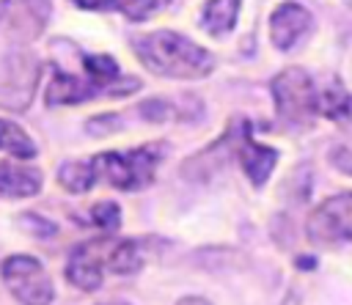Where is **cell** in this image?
<instances>
[{"label":"cell","instance_id":"6da1fadb","mask_svg":"<svg viewBox=\"0 0 352 305\" xmlns=\"http://www.w3.org/2000/svg\"><path fill=\"white\" fill-rule=\"evenodd\" d=\"M132 49L148 71L170 80H201L214 69L212 52L176 30L138 33L132 36Z\"/></svg>","mask_w":352,"mask_h":305},{"label":"cell","instance_id":"7a4b0ae2","mask_svg":"<svg viewBox=\"0 0 352 305\" xmlns=\"http://www.w3.org/2000/svg\"><path fill=\"white\" fill-rule=\"evenodd\" d=\"M162 154H165V143H148L132 151H104L91 159V168L94 176H102L116 190L138 192L154 181Z\"/></svg>","mask_w":352,"mask_h":305},{"label":"cell","instance_id":"3957f363","mask_svg":"<svg viewBox=\"0 0 352 305\" xmlns=\"http://www.w3.org/2000/svg\"><path fill=\"white\" fill-rule=\"evenodd\" d=\"M140 88L138 77H121L113 85H102L94 82L88 74L85 77H74L69 71L55 69L52 80L44 88V102L50 107H60V104H80V102H91V99H118V96H129L132 91Z\"/></svg>","mask_w":352,"mask_h":305},{"label":"cell","instance_id":"277c9868","mask_svg":"<svg viewBox=\"0 0 352 305\" xmlns=\"http://www.w3.org/2000/svg\"><path fill=\"white\" fill-rule=\"evenodd\" d=\"M6 289L22 305H50L55 300L52 280L38 258L33 256H8L0 267Z\"/></svg>","mask_w":352,"mask_h":305},{"label":"cell","instance_id":"5b68a950","mask_svg":"<svg viewBox=\"0 0 352 305\" xmlns=\"http://www.w3.org/2000/svg\"><path fill=\"white\" fill-rule=\"evenodd\" d=\"M270 91H272L278 115L289 124H305L316 113L314 82H311L308 71H302L297 66H289L280 74H275V80L270 82Z\"/></svg>","mask_w":352,"mask_h":305},{"label":"cell","instance_id":"8992f818","mask_svg":"<svg viewBox=\"0 0 352 305\" xmlns=\"http://www.w3.org/2000/svg\"><path fill=\"white\" fill-rule=\"evenodd\" d=\"M308 239L314 245L352 242V192L324 198L308 217Z\"/></svg>","mask_w":352,"mask_h":305},{"label":"cell","instance_id":"52a82bcc","mask_svg":"<svg viewBox=\"0 0 352 305\" xmlns=\"http://www.w3.org/2000/svg\"><path fill=\"white\" fill-rule=\"evenodd\" d=\"M38 82V60L30 52H16L6 60V80L0 82V104L22 110L28 107Z\"/></svg>","mask_w":352,"mask_h":305},{"label":"cell","instance_id":"ba28073f","mask_svg":"<svg viewBox=\"0 0 352 305\" xmlns=\"http://www.w3.org/2000/svg\"><path fill=\"white\" fill-rule=\"evenodd\" d=\"M107 245L104 239H94V242H82L69 253L66 261V280L72 286H77L80 291H96L104 280L102 264L107 258Z\"/></svg>","mask_w":352,"mask_h":305},{"label":"cell","instance_id":"9c48e42d","mask_svg":"<svg viewBox=\"0 0 352 305\" xmlns=\"http://www.w3.org/2000/svg\"><path fill=\"white\" fill-rule=\"evenodd\" d=\"M234 140H236V157H239L245 176L250 179L253 187H264V181L270 179V173L278 162V151L264 143H256L248 129V121H242V132L234 135Z\"/></svg>","mask_w":352,"mask_h":305},{"label":"cell","instance_id":"30bf717a","mask_svg":"<svg viewBox=\"0 0 352 305\" xmlns=\"http://www.w3.org/2000/svg\"><path fill=\"white\" fill-rule=\"evenodd\" d=\"M311 14L300 3H280L270 16V38L278 49H292L308 30H311Z\"/></svg>","mask_w":352,"mask_h":305},{"label":"cell","instance_id":"8fae6325","mask_svg":"<svg viewBox=\"0 0 352 305\" xmlns=\"http://www.w3.org/2000/svg\"><path fill=\"white\" fill-rule=\"evenodd\" d=\"M41 170L19 165V162H0V195L3 198H30L41 190Z\"/></svg>","mask_w":352,"mask_h":305},{"label":"cell","instance_id":"7c38bea8","mask_svg":"<svg viewBox=\"0 0 352 305\" xmlns=\"http://www.w3.org/2000/svg\"><path fill=\"white\" fill-rule=\"evenodd\" d=\"M80 8H94V11H121L129 19H146L165 8L170 0H72Z\"/></svg>","mask_w":352,"mask_h":305},{"label":"cell","instance_id":"4fadbf2b","mask_svg":"<svg viewBox=\"0 0 352 305\" xmlns=\"http://www.w3.org/2000/svg\"><path fill=\"white\" fill-rule=\"evenodd\" d=\"M236 14H239V0H209L201 11V27L209 36L220 38L234 27Z\"/></svg>","mask_w":352,"mask_h":305},{"label":"cell","instance_id":"5bb4252c","mask_svg":"<svg viewBox=\"0 0 352 305\" xmlns=\"http://www.w3.org/2000/svg\"><path fill=\"white\" fill-rule=\"evenodd\" d=\"M50 16V3L47 0H19L11 16V25L16 33H22V38H33L41 33L44 22Z\"/></svg>","mask_w":352,"mask_h":305},{"label":"cell","instance_id":"9a60e30c","mask_svg":"<svg viewBox=\"0 0 352 305\" xmlns=\"http://www.w3.org/2000/svg\"><path fill=\"white\" fill-rule=\"evenodd\" d=\"M316 113H322L330 121H352V93L341 85L316 91Z\"/></svg>","mask_w":352,"mask_h":305},{"label":"cell","instance_id":"2e32d148","mask_svg":"<svg viewBox=\"0 0 352 305\" xmlns=\"http://www.w3.org/2000/svg\"><path fill=\"white\" fill-rule=\"evenodd\" d=\"M0 151L19 157V159H30L36 154V143L30 140V135L19 124L0 118Z\"/></svg>","mask_w":352,"mask_h":305},{"label":"cell","instance_id":"e0dca14e","mask_svg":"<svg viewBox=\"0 0 352 305\" xmlns=\"http://www.w3.org/2000/svg\"><path fill=\"white\" fill-rule=\"evenodd\" d=\"M140 247L135 242H110L107 245V269L116 272V275H129V272H138L140 269Z\"/></svg>","mask_w":352,"mask_h":305},{"label":"cell","instance_id":"ac0fdd59","mask_svg":"<svg viewBox=\"0 0 352 305\" xmlns=\"http://www.w3.org/2000/svg\"><path fill=\"white\" fill-rule=\"evenodd\" d=\"M94 179H96V176H94L91 162H66V165H60V170H58L60 187L69 190V192H74V195L88 192V190L94 187Z\"/></svg>","mask_w":352,"mask_h":305},{"label":"cell","instance_id":"d6986e66","mask_svg":"<svg viewBox=\"0 0 352 305\" xmlns=\"http://www.w3.org/2000/svg\"><path fill=\"white\" fill-rule=\"evenodd\" d=\"M91 220L104 231H116L121 225V209L116 201H99L91 206Z\"/></svg>","mask_w":352,"mask_h":305},{"label":"cell","instance_id":"ffe728a7","mask_svg":"<svg viewBox=\"0 0 352 305\" xmlns=\"http://www.w3.org/2000/svg\"><path fill=\"white\" fill-rule=\"evenodd\" d=\"M330 162H333L338 170H344V173H352V151H349V148H333V154H330Z\"/></svg>","mask_w":352,"mask_h":305},{"label":"cell","instance_id":"44dd1931","mask_svg":"<svg viewBox=\"0 0 352 305\" xmlns=\"http://www.w3.org/2000/svg\"><path fill=\"white\" fill-rule=\"evenodd\" d=\"M22 220H28L25 225H28V228H33L38 236H44V234H47V236H50V234H55V225H52L50 220H41V217H36V214H25Z\"/></svg>","mask_w":352,"mask_h":305},{"label":"cell","instance_id":"7402d4cb","mask_svg":"<svg viewBox=\"0 0 352 305\" xmlns=\"http://www.w3.org/2000/svg\"><path fill=\"white\" fill-rule=\"evenodd\" d=\"M176 305H212V302L204 300V297H182Z\"/></svg>","mask_w":352,"mask_h":305},{"label":"cell","instance_id":"603a6c76","mask_svg":"<svg viewBox=\"0 0 352 305\" xmlns=\"http://www.w3.org/2000/svg\"><path fill=\"white\" fill-rule=\"evenodd\" d=\"M6 11H8V0H0V19H3Z\"/></svg>","mask_w":352,"mask_h":305},{"label":"cell","instance_id":"cb8c5ba5","mask_svg":"<svg viewBox=\"0 0 352 305\" xmlns=\"http://www.w3.org/2000/svg\"><path fill=\"white\" fill-rule=\"evenodd\" d=\"M344 3H346V5H349V8H352V0H344Z\"/></svg>","mask_w":352,"mask_h":305},{"label":"cell","instance_id":"d4e9b609","mask_svg":"<svg viewBox=\"0 0 352 305\" xmlns=\"http://www.w3.org/2000/svg\"><path fill=\"white\" fill-rule=\"evenodd\" d=\"M110 305H118V302H110Z\"/></svg>","mask_w":352,"mask_h":305}]
</instances>
